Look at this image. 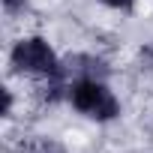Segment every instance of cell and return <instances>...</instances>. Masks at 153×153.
<instances>
[{"instance_id":"obj_4","label":"cell","mask_w":153,"mask_h":153,"mask_svg":"<svg viewBox=\"0 0 153 153\" xmlns=\"http://www.w3.org/2000/svg\"><path fill=\"white\" fill-rule=\"evenodd\" d=\"M105 6H111V9H120V12H126V9H132V3L135 0H102Z\"/></svg>"},{"instance_id":"obj_2","label":"cell","mask_w":153,"mask_h":153,"mask_svg":"<svg viewBox=\"0 0 153 153\" xmlns=\"http://www.w3.org/2000/svg\"><path fill=\"white\" fill-rule=\"evenodd\" d=\"M9 63L15 66V72L24 75H36V78H57L60 75V57L51 48V42L45 36H21L12 42L9 51Z\"/></svg>"},{"instance_id":"obj_5","label":"cell","mask_w":153,"mask_h":153,"mask_svg":"<svg viewBox=\"0 0 153 153\" xmlns=\"http://www.w3.org/2000/svg\"><path fill=\"white\" fill-rule=\"evenodd\" d=\"M0 3H3V9H6V12H15V9L24 3V0H0Z\"/></svg>"},{"instance_id":"obj_1","label":"cell","mask_w":153,"mask_h":153,"mask_svg":"<svg viewBox=\"0 0 153 153\" xmlns=\"http://www.w3.org/2000/svg\"><path fill=\"white\" fill-rule=\"evenodd\" d=\"M66 99L81 117L96 120V123H111V120L120 117V99L96 75H78V78L69 84Z\"/></svg>"},{"instance_id":"obj_3","label":"cell","mask_w":153,"mask_h":153,"mask_svg":"<svg viewBox=\"0 0 153 153\" xmlns=\"http://www.w3.org/2000/svg\"><path fill=\"white\" fill-rule=\"evenodd\" d=\"M0 114H3V117L12 114V90L9 87H3V108H0Z\"/></svg>"}]
</instances>
